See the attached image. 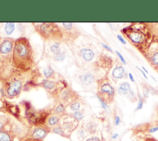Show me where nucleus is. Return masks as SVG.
I'll list each match as a JSON object with an SVG mask.
<instances>
[{"label":"nucleus","mask_w":158,"mask_h":141,"mask_svg":"<svg viewBox=\"0 0 158 141\" xmlns=\"http://www.w3.org/2000/svg\"><path fill=\"white\" fill-rule=\"evenodd\" d=\"M122 33L132 45L135 46L143 55L151 48L153 35L146 23H135L121 30Z\"/></svg>","instance_id":"1"},{"label":"nucleus","mask_w":158,"mask_h":141,"mask_svg":"<svg viewBox=\"0 0 158 141\" xmlns=\"http://www.w3.org/2000/svg\"><path fill=\"white\" fill-rule=\"evenodd\" d=\"M33 64L32 48L27 38L20 37L14 41L12 64L15 68L27 70Z\"/></svg>","instance_id":"2"},{"label":"nucleus","mask_w":158,"mask_h":141,"mask_svg":"<svg viewBox=\"0 0 158 141\" xmlns=\"http://www.w3.org/2000/svg\"><path fill=\"white\" fill-rule=\"evenodd\" d=\"M36 32L46 40H59L62 39V30L55 23H42L35 26Z\"/></svg>","instance_id":"3"},{"label":"nucleus","mask_w":158,"mask_h":141,"mask_svg":"<svg viewBox=\"0 0 158 141\" xmlns=\"http://www.w3.org/2000/svg\"><path fill=\"white\" fill-rule=\"evenodd\" d=\"M98 98L102 100L107 104L111 103L115 96V89L107 78H102L98 80Z\"/></svg>","instance_id":"4"},{"label":"nucleus","mask_w":158,"mask_h":141,"mask_svg":"<svg viewBox=\"0 0 158 141\" xmlns=\"http://www.w3.org/2000/svg\"><path fill=\"white\" fill-rule=\"evenodd\" d=\"M49 113L46 111H36L31 109V106L26 104V116L28 121L33 125L37 126L42 124L47 121V118L49 116Z\"/></svg>","instance_id":"5"},{"label":"nucleus","mask_w":158,"mask_h":141,"mask_svg":"<svg viewBox=\"0 0 158 141\" xmlns=\"http://www.w3.org/2000/svg\"><path fill=\"white\" fill-rule=\"evenodd\" d=\"M22 88V82L19 79H14L7 86L6 94L10 97H17Z\"/></svg>","instance_id":"6"},{"label":"nucleus","mask_w":158,"mask_h":141,"mask_svg":"<svg viewBox=\"0 0 158 141\" xmlns=\"http://www.w3.org/2000/svg\"><path fill=\"white\" fill-rule=\"evenodd\" d=\"M50 132V128L45 124L37 126L29 134V138L42 140Z\"/></svg>","instance_id":"7"},{"label":"nucleus","mask_w":158,"mask_h":141,"mask_svg":"<svg viewBox=\"0 0 158 141\" xmlns=\"http://www.w3.org/2000/svg\"><path fill=\"white\" fill-rule=\"evenodd\" d=\"M144 57L151 66L158 72V46L152 49L149 48L145 54Z\"/></svg>","instance_id":"8"},{"label":"nucleus","mask_w":158,"mask_h":141,"mask_svg":"<svg viewBox=\"0 0 158 141\" xmlns=\"http://www.w3.org/2000/svg\"><path fill=\"white\" fill-rule=\"evenodd\" d=\"M118 93L120 96H128L130 99H135L134 93L131 90L130 84L127 82H123L119 85L118 88Z\"/></svg>","instance_id":"9"},{"label":"nucleus","mask_w":158,"mask_h":141,"mask_svg":"<svg viewBox=\"0 0 158 141\" xmlns=\"http://www.w3.org/2000/svg\"><path fill=\"white\" fill-rule=\"evenodd\" d=\"M4 109L6 110L7 112L13 115L15 117H19L20 116V109L19 108L17 105L13 104L10 102L5 101Z\"/></svg>","instance_id":"10"},{"label":"nucleus","mask_w":158,"mask_h":141,"mask_svg":"<svg viewBox=\"0 0 158 141\" xmlns=\"http://www.w3.org/2000/svg\"><path fill=\"white\" fill-rule=\"evenodd\" d=\"M94 76L91 73H86L80 77L81 83L86 86L92 85L94 82Z\"/></svg>","instance_id":"11"},{"label":"nucleus","mask_w":158,"mask_h":141,"mask_svg":"<svg viewBox=\"0 0 158 141\" xmlns=\"http://www.w3.org/2000/svg\"><path fill=\"white\" fill-rule=\"evenodd\" d=\"M112 77L115 79H122L125 75V70L121 65L117 66L114 68L112 73Z\"/></svg>","instance_id":"12"},{"label":"nucleus","mask_w":158,"mask_h":141,"mask_svg":"<svg viewBox=\"0 0 158 141\" xmlns=\"http://www.w3.org/2000/svg\"><path fill=\"white\" fill-rule=\"evenodd\" d=\"M80 55L83 57V58L86 61H91L94 56V51L89 48L81 49L80 50Z\"/></svg>","instance_id":"13"},{"label":"nucleus","mask_w":158,"mask_h":141,"mask_svg":"<svg viewBox=\"0 0 158 141\" xmlns=\"http://www.w3.org/2000/svg\"><path fill=\"white\" fill-rule=\"evenodd\" d=\"M14 134L12 131L2 130L0 131V141H13Z\"/></svg>","instance_id":"14"},{"label":"nucleus","mask_w":158,"mask_h":141,"mask_svg":"<svg viewBox=\"0 0 158 141\" xmlns=\"http://www.w3.org/2000/svg\"><path fill=\"white\" fill-rule=\"evenodd\" d=\"M46 121L48 124L46 125L49 127H55L59 124L60 121V117L57 115L51 116L48 118Z\"/></svg>","instance_id":"15"},{"label":"nucleus","mask_w":158,"mask_h":141,"mask_svg":"<svg viewBox=\"0 0 158 141\" xmlns=\"http://www.w3.org/2000/svg\"><path fill=\"white\" fill-rule=\"evenodd\" d=\"M42 85L46 89H48L49 90H51L54 88L56 83L54 82L51 81V80L46 79V80H43L42 81Z\"/></svg>","instance_id":"16"},{"label":"nucleus","mask_w":158,"mask_h":141,"mask_svg":"<svg viewBox=\"0 0 158 141\" xmlns=\"http://www.w3.org/2000/svg\"><path fill=\"white\" fill-rule=\"evenodd\" d=\"M15 29V25L13 23H7L4 26V30L7 35H10L12 33Z\"/></svg>","instance_id":"17"},{"label":"nucleus","mask_w":158,"mask_h":141,"mask_svg":"<svg viewBox=\"0 0 158 141\" xmlns=\"http://www.w3.org/2000/svg\"><path fill=\"white\" fill-rule=\"evenodd\" d=\"M65 111V106L63 104L60 103L59 104H58L54 109V113L57 114V115H60L62 114L63 113H64V112Z\"/></svg>","instance_id":"18"},{"label":"nucleus","mask_w":158,"mask_h":141,"mask_svg":"<svg viewBox=\"0 0 158 141\" xmlns=\"http://www.w3.org/2000/svg\"><path fill=\"white\" fill-rule=\"evenodd\" d=\"M51 51H52V53H53L54 54V55H57V54H59L60 53H61V49H60V45L59 44H53L51 48Z\"/></svg>","instance_id":"19"},{"label":"nucleus","mask_w":158,"mask_h":141,"mask_svg":"<svg viewBox=\"0 0 158 141\" xmlns=\"http://www.w3.org/2000/svg\"><path fill=\"white\" fill-rule=\"evenodd\" d=\"M43 73H44V75H45L46 77L49 78L51 76H52V75L54 73V71H53V70L51 67H46L45 69H43Z\"/></svg>","instance_id":"20"},{"label":"nucleus","mask_w":158,"mask_h":141,"mask_svg":"<svg viewBox=\"0 0 158 141\" xmlns=\"http://www.w3.org/2000/svg\"><path fill=\"white\" fill-rule=\"evenodd\" d=\"M70 108L72 111H79L80 109V104L78 102H75L70 105Z\"/></svg>","instance_id":"21"},{"label":"nucleus","mask_w":158,"mask_h":141,"mask_svg":"<svg viewBox=\"0 0 158 141\" xmlns=\"http://www.w3.org/2000/svg\"><path fill=\"white\" fill-rule=\"evenodd\" d=\"M7 123V118L4 116H0V131L3 130L4 126Z\"/></svg>","instance_id":"22"},{"label":"nucleus","mask_w":158,"mask_h":141,"mask_svg":"<svg viewBox=\"0 0 158 141\" xmlns=\"http://www.w3.org/2000/svg\"><path fill=\"white\" fill-rule=\"evenodd\" d=\"M73 116L74 117V118H75L76 120L80 121V120H81L83 118L84 115H83V114L81 112H80V111H76V112H75L73 113Z\"/></svg>","instance_id":"23"},{"label":"nucleus","mask_w":158,"mask_h":141,"mask_svg":"<svg viewBox=\"0 0 158 141\" xmlns=\"http://www.w3.org/2000/svg\"><path fill=\"white\" fill-rule=\"evenodd\" d=\"M65 58V55L64 53H60L59 54H57L56 55H54V58L55 60L58 61H61L62 60H64Z\"/></svg>","instance_id":"24"},{"label":"nucleus","mask_w":158,"mask_h":141,"mask_svg":"<svg viewBox=\"0 0 158 141\" xmlns=\"http://www.w3.org/2000/svg\"><path fill=\"white\" fill-rule=\"evenodd\" d=\"M143 103H144V99L142 97H139V100H138V105L136 108V110H141L143 107Z\"/></svg>","instance_id":"25"},{"label":"nucleus","mask_w":158,"mask_h":141,"mask_svg":"<svg viewBox=\"0 0 158 141\" xmlns=\"http://www.w3.org/2000/svg\"><path fill=\"white\" fill-rule=\"evenodd\" d=\"M62 25L65 30H70L73 26V23H62Z\"/></svg>","instance_id":"26"},{"label":"nucleus","mask_w":158,"mask_h":141,"mask_svg":"<svg viewBox=\"0 0 158 141\" xmlns=\"http://www.w3.org/2000/svg\"><path fill=\"white\" fill-rule=\"evenodd\" d=\"M121 123V120L119 116L116 115L114 118V123L115 126H118Z\"/></svg>","instance_id":"27"},{"label":"nucleus","mask_w":158,"mask_h":141,"mask_svg":"<svg viewBox=\"0 0 158 141\" xmlns=\"http://www.w3.org/2000/svg\"><path fill=\"white\" fill-rule=\"evenodd\" d=\"M157 131H158V126H152L148 129V132L149 133H154Z\"/></svg>","instance_id":"28"},{"label":"nucleus","mask_w":158,"mask_h":141,"mask_svg":"<svg viewBox=\"0 0 158 141\" xmlns=\"http://www.w3.org/2000/svg\"><path fill=\"white\" fill-rule=\"evenodd\" d=\"M115 52H116V53L117 54V55H118V58H120V59L122 61V62L124 64H126V62H125V59H124L123 57L122 56V55L120 54V52H118V51H115Z\"/></svg>","instance_id":"29"},{"label":"nucleus","mask_w":158,"mask_h":141,"mask_svg":"<svg viewBox=\"0 0 158 141\" xmlns=\"http://www.w3.org/2000/svg\"><path fill=\"white\" fill-rule=\"evenodd\" d=\"M117 38L118 39V40H119L122 44H126V41L124 40V39L122 37V36H121L120 35H117Z\"/></svg>","instance_id":"30"},{"label":"nucleus","mask_w":158,"mask_h":141,"mask_svg":"<svg viewBox=\"0 0 158 141\" xmlns=\"http://www.w3.org/2000/svg\"><path fill=\"white\" fill-rule=\"evenodd\" d=\"M86 141H101V140L96 137H91L89 139H88Z\"/></svg>","instance_id":"31"},{"label":"nucleus","mask_w":158,"mask_h":141,"mask_svg":"<svg viewBox=\"0 0 158 141\" xmlns=\"http://www.w3.org/2000/svg\"><path fill=\"white\" fill-rule=\"evenodd\" d=\"M136 67H137V69H138V70H139V71H140V72L142 73V74L143 75V76H144V77L146 78H148V77H147V76H146V75L145 72H144L143 70H142V69H140L139 67H138V66H136Z\"/></svg>","instance_id":"32"},{"label":"nucleus","mask_w":158,"mask_h":141,"mask_svg":"<svg viewBox=\"0 0 158 141\" xmlns=\"http://www.w3.org/2000/svg\"><path fill=\"white\" fill-rule=\"evenodd\" d=\"M102 45L106 48V49H107V50H109L110 52H112V50H111V48H110V47H109L107 45H106V44H102Z\"/></svg>","instance_id":"33"},{"label":"nucleus","mask_w":158,"mask_h":141,"mask_svg":"<svg viewBox=\"0 0 158 141\" xmlns=\"http://www.w3.org/2000/svg\"><path fill=\"white\" fill-rule=\"evenodd\" d=\"M128 77H129V78H130V79L131 80V82H135L134 78H133V75H132V74H131V73H129V74H128Z\"/></svg>","instance_id":"34"},{"label":"nucleus","mask_w":158,"mask_h":141,"mask_svg":"<svg viewBox=\"0 0 158 141\" xmlns=\"http://www.w3.org/2000/svg\"><path fill=\"white\" fill-rule=\"evenodd\" d=\"M119 136V135H118V134H117V133H115V134H114L113 135H112V139H117V137Z\"/></svg>","instance_id":"35"},{"label":"nucleus","mask_w":158,"mask_h":141,"mask_svg":"<svg viewBox=\"0 0 158 141\" xmlns=\"http://www.w3.org/2000/svg\"><path fill=\"white\" fill-rule=\"evenodd\" d=\"M142 68H143V69H144V71H145V72H146V73H147V74H148V70H146V69H145V68H144V67H143V66H142Z\"/></svg>","instance_id":"36"},{"label":"nucleus","mask_w":158,"mask_h":141,"mask_svg":"<svg viewBox=\"0 0 158 141\" xmlns=\"http://www.w3.org/2000/svg\"><path fill=\"white\" fill-rule=\"evenodd\" d=\"M1 39H0V42H1Z\"/></svg>","instance_id":"37"}]
</instances>
